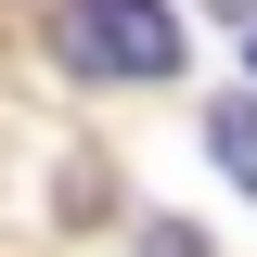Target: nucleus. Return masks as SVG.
<instances>
[{"label":"nucleus","mask_w":257,"mask_h":257,"mask_svg":"<svg viewBox=\"0 0 257 257\" xmlns=\"http://www.w3.org/2000/svg\"><path fill=\"white\" fill-rule=\"evenodd\" d=\"M142 257H206V244H193V231H155V244H142Z\"/></svg>","instance_id":"3"},{"label":"nucleus","mask_w":257,"mask_h":257,"mask_svg":"<svg viewBox=\"0 0 257 257\" xmlns=\"http://www.w3.org/2000/svg\"><path fill=\"white\" fill-rule=\"evenodd\" d=\"M231 13H244V26H257V0H231Z\"/></svg>","instance_id":"4"},{"label":"nucleus","mask_w":257,"mask_h":257,"mask_svg":"<svg viewBox=\"0 0 257 257\" xmlns=\"http://www.w3.org/2000/svg\"><path fill=\"white\" fill-rule=\"evenodd\" d=\"M206 155H219L231 180L257 193V103H219V116H206Z\"/></svg>","instance_id":"2"},{"label":"nucleus","mask_w":257,"mask_h":257,"mask_svg":"<svg viewBox=\"0 0 257 257\" xmlns=\"http://www.w3.org/2000/svg\"><path fill=\"white\" fill-rule=\"evenodd\" d=\"M52 52L77 77H180V13L167 0H64Z\"/></svg>","instance_id":"1"}]
</instances>
